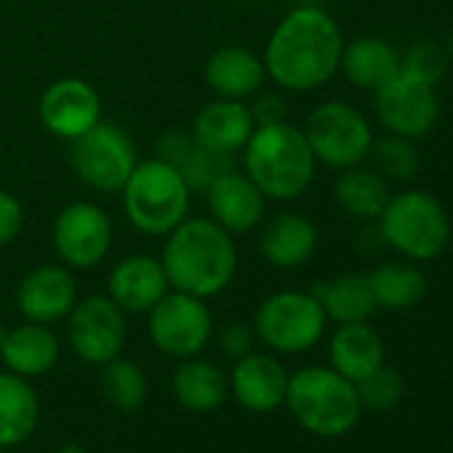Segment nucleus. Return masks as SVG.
Instances as JSON below:
<instances>
[{"label": "nucleus", "instance_id": "1", "mask_svg": "<svg viewBox=\"0 0 453 453\" xmlns=\"http://www.w3.org/2000/svg\"><path fill=\"white\" fill-rule=\"evenodd\" d=\"M344 35L320 6L294 9L267 43L265 70L288 91H315L339 73Z\"/></svg>", "mask_w": 453, "mask_h": 453}, {"label": "nucleus", "instance_id": "2", "mask_svg": "<svg viewBox=\"0 0 453 453\" xmlns=\"http://www.w3.org/2000/svg\"><path fill=\"white\" fill-rule=\"evenodd\" d=\"M160 265L176 291L208 299L233 283L238 251L230 233L216 221L187 219L171 230Z\"/></svg>", "mask_w": 453, "mask_h": 453}, {"label": "nucleus", "instance_id": "3", "mask_svg": "<svg viewBox=\"0 0 453 453\" xmlns=\"http://www.w3.org/2000/svg\"><path fill=\"white\" fill-rule=\"evenodd\" d=\"M246 171L262 195L275 200L299 197L315 176V155L291 123L259 126L246 142Z\"/></svg>", "mask_w": 453, "mask_h": 453}, {"label": "nucleus", "instance_id": "4", "mask_svg": "<svg viewBox=\"0 0 453 453\" xmlns=\"http://www.w3.org/2000/svg\"><path fill=\"white\" fill-rule=\"evenodd\" d=\"M286 405L296 424L318 437L347 434L363 411L355 381L323 365H307L288 376Z\"/></svg>", "mask_w": 453, "mask_h": 453}, {"label": "nucleus", "instance_id": "5", "mask_svg": "<svg viewBox=\"0 0 453 453\" xmlns=\"http://www.w3.org/2000/svg\"><path fill=\"white\" fill-rule=\"evenodd\" d=\"M381 243L408 262H432L450 243V216L426 189H403L379 216Z\"/></svg>", "mask_w": 453, "mask_h": 453}, {"label": "nucleus", "instance_id": "6", "mask_svg": "<svg viewBox=\"0 0 453 453\" xmlns=\"http://www.w3.org/2000/svg\"><path fill=\"white\" fill-rule=\"evenodd\" d=\"M123 205L136 230L147 235H168L184 221L189 205V187L184 176L165 160H147L136 165L123 184Z\"/></svg>", "mask_w": 453, "mask_h": 453}, {"label": "nucleus", "instance_id": "7", "mask_svg": "<svg viewBox=\"0 0 453 453\" xmlns=\"http://www.w3.org/2000/svg\"><path fill=\"white\" fill-rule=\"evenodd\" d=\"M304 139L315 155V160L328 168H352L368 157L373 131L368 118L347 102H323L318 104L307 123Z\"/></svg>", "mask_w": 453, "mask_h": 453}, {"label": "nucleus", "instance_id": "8", "mask_svg": "<svg viewBox=\"0 0 453 453\" xmlns=\"http://www.w3.org/2000/svg\"><path fill=\"white\" fill-rule=\"evenodd\" d=\"M326 320V310L312 294L280 291L262 302L254 331L270 349L296 355L320 342Z\"/></svg>", "mask_w": 453, "mask_h": 453}, {"label": "nucleus", "instance_id": "9", "mask_svg": "<svg viewBox=\"0 0 453 453\" xmlns=\"http://www.w3.org/2000/svg\"><path fill=\"white\" fill-rule=\"evenodd\" d=\"M73 168L78 179L102 192H118L136 168V152L115 123H96L73 139Z\"/></svg>", "mask_w": 453, "mask_h": 453}, {"label": "nucleus", "instance_id": "10", "mask_svg": "<svg viewBox=\"0 0 453 453\" xmlns=\"http://www.w3.org/2000/svg\"><path fill=\"white\" fill-rule=\"evenodd\" d=\"M150 339L152 344L168 355V357H195L205 349L213 334V318L211 310L203 304V299L189 294H165L152 310H150Z\"/></svg>", "mask_w": 453, "mask_h": 453}, {"label": "nucleus", "instance_id": "11", "mask_svg": "<svg viewBox=\"0 0 453 453\" xmlns=\"http://www.w3.org/2000/svg\"><path fill=\"white\" fill-rule=\"evenodd\" d=\"M373 110L387 134L416 142L434 128L440 118V99L434 86L397 73L373 91Z\"/></svg>", "mask_w": 453, "mask_h": 453}, {"label": "nucleus", "instance_id": "12", "mask_svg": "<svg viewBox=\"0 0 453 453\" xmlns=\"http://www.w3.org/2000/svg\"><path fill=\"white\" fill-rule=\"evenodd\" d=\"M67 339L75 355L91 365L120 357L126 344L123 310L110 296H88L75 302L67 320Z\"/></svg>", "mask_w": 453, "mask_h": 453}, {"label": "nucleus", "instance_id": "13", "mask_svg": "<svg viewBox=\"0 0 453 453\" xmlns=\"http://www.w3.org/2000/svg\"><path fill=\"white\" fill-rule=\"evenodd\" d=\"M57 254L70 267H96L112 246L110 216L94 203H73L54 221Z\"/></svg>", "mask_w": 453, "mask_h": 453}, {"label": "nucleus", "instance_id": "14", "mask_svg": "<svg viewBox=\"0 0 453 453\" xmlns=\"http://www.w3.org/2000/svg\"><path fill=\"white\" fill-rule=\"evenodd\" d=\"M99 94L78 78L57 81L46 88L41 99V120L43 126L62 136V139H78L91 126L99 123Z\"/></svg>", "mask_w": 453, "mask_h": 453}, {"label": "nucleus", "instance_id": "15", "mask_svg": "<svg viewBox=\"0 0 453 453\" xmlns=\"http://www.w3.org/2000/svg\"><path fill=\"white\" fill-rule=\"evenodd\" d=\"M230 389L235 400L251 413H273L286 403L288 371L273 355H246L235 360L230 373Z\"/></svg>", "mask_w": 453, "mask_h": 453}, {"label": "nucleus", "instance_id": "16", "mask_svg": "<svg viewBox=\"0 0 453 453\" xmlns=\"http://www.w3.org/2000/svg\"><path fill=\"white\" fill-rule=\"evenodd\" d=\"M78 302L75 278L65 267H38L17 288V307L30 323H57L70 315Z\"/></svg>", "mask_w": 453, "mask_h": 453}, {"label": "nucleus", "instance_id": "17", "mask_svg": "<svg viewBox=\"0 0 453 453\" xmlns=\"http://www.w3.org/2000/svg\"><path fill=\"white\" fill-rule=\"evenodd\" d=\"M205 192L213 221L226 233H249L265 216V195L246 173L224 171Z\"/></svg>", "mask_w": 453, "mask_h": 453}, {"label": "nucleus", "instance_id": "18", "mask_svg": "<svg viewBox=\"0 0 453 453\" xmlns=\"http://www.w3.org/2000/svg\"><path fill=\"white\" fill-rule=\"evenodd\" d=\"M251 134H254L251 110L243 107L238 99H221L205 104L192 123V139L213 155L238 152L251 139Z\"/></svg>", "mask_w": 453, "mask_h": 453}, {"label": "nucleus", "instance_id": "19", "mask_svg": "<svg viewBox=\"0 0 453 453\" xmlns=\"http://www.w3.org/2000/svg\"><path fill=\"white\" fill-rule=\"evenodd\" d=\"M110 299L123 312H150L168 291V275L152 257L123 259L107 280Z\"/></svg>", "mask_w": 453, "mask_h": 453}, {"label": "nucleus", "instance_id": "20", "mask_svg": "<svg viewBox=\"0 0 453 453\" xmlns=\"http://www.w3.org/2000/svg\"><path fill=\"white\" fill-rule=\"evenodd\" d=\"M259 249L273 267L296 270L307 265L318 249V226L302 213H280L265 224Z\"/></svg>", "mask_w": 453, "mask_h": 453}, {"label": "nucleus", "instance_id": "21", "mask_svg": "<svg viewBox=\"0 0 453 453\" xmlns=\"http://www.w3.org/2000/svg\"><path fill=\"white\" fill-rule=\"evenodd\" d=\"M384 342L381 336L363 323H342L331 339L328 357L331 368L349 381H360L379 365H384Z\"/></svg>", "mask_w": 453, "mask_h": 453}, {"label": "nucleus", "instance_id": "22", "mask_svg": "<svg viewBox=\"0 0 453 453\" xmlns=\"http://www.w3.org/2000/svg\"><path fill=\"white\" fill-rule=\"evenodd\" d=\"M41 418V400L33 384L17 373H0V448L27 442Z\"/></svg>", "mask_w": 453, "mask_h": 453}, {"label": "nucleus", "instance_id": "23", "mask_svg": "<svg viewBox=\"0 0 453 453\" xmlns=\"http://www.w3.org/2000/svg\"><path fill=\"white\" fill-rule=\"evenodd\" d=\"M205 81L221 99H246L265 83V65L257 54L241 46H226L211 54L205 65Z\"/></svg>", "mask_w": 453, "mask_h": 453}, {"label": "nucleus", "instance_id": "24", "mask_svg": "<svg viewBox=\"0 0 453 453\" xmlns=\"http://www.w3.org/2000/svg\"><path fill=\"white\" fill-rule=\"evenodd\" d=\"M0 357L17 376H43L59 360V342L43 323H25L6 334Z\"/></svg>", "mask_w": 453, "mask_h": 453}, {"label": "nucleus", "instance_id": "25", "mask_svg": "<svg viewBox=\"0 0 453 453\" xmlns=\"http://www.w3.org/2000/svg\"><path fill=\"white\" fill-rule=\"evenodd\" d=\"M339 70L352 86L376 91L400 73V54L389 41L365 35L352 43H344Z\"/></svg>", "mask_w": 453, "mask_h": 453}, {"label": "nucleus", "instance_id": "26", "mask_svg": "<svg viewBox=\"0 0 453 453\" xmlns=\"http://www.w3.org/2000/svg\"><path fill=\"white\" fill-rule=\"evenodd\" d=\"M157 152L160 160L171 163L184 176L189 189H208L216 176L233 168L230 155H213L181 131H165Z\"/></svg>", "mask_w": 453, "mask_h": 453}, {"label": "nucleus", "instance_id": "27", "mask_svg": "<svg viewBox=\"0 0 453 453\" xmlns=\"http://www.w3.org/2000/svg\"><path fill=\"white\" fill-rule=\"evenodd\" d=\"M171 387H173V397L179 400V405L187 408L189 413H211L221 408V403L226 400V392H230L226 376L213 363L197 360V357L181 360V365L173 371Z\"/></svg>", "mask_w": 453, "mask_h": 453}, {"label": "nucleus", "instance_id": "28", "mask_svg": "<svg viewBox=\"0 0 453 453\" xmlns=\"http://www.w3.org/2000/svg\"><path fill=\"white\" fill-rule=\"evenodd\" d=\"M334 197L347 216L357 221H379L392 192H389V181L381 173L365 165H352L344 168L342 176L336 179Z\"/></svg>", "mask_w": 453, "mask_h": 453}, {"label": "nucleus", "instance_id": "29", "mask_svg": "<svg viewBox=\"0 0 453 453\" xmlns=\"http://www.w3.org/2000/svg\"><path fill=\"white\" fill-rule=\"evenodd\" d=\"M365 278L381 310H411L426 296V275L413 262H381Z\"/></svg>", "mask_w": 453, "mask_h": 453}, {"label": "nucleus", "instance_id": "30", "mask_svg": "<svg viewBox=\"0 0 453 453\" xmlns=\"http://www.w3.org/2000/svg\"><path fill=\"white\" fill-rule=\"evenodd\" d=\"M312 296L323 304L326 318L336 320L339 326L342 323H363L376 310L368 278L360 273H347L328 283H318L312 288Z\"/></svg>", "mask_w": 453, "mask_h": 453}, {"label": "nucleus", "instance_id": "31", "mask_svg": "<svg viewBox=\"0 0 453 453\" xmlns=\"http://www.w3.org/2000/svg\"><path fill=\"white\" fill-rule=\"evenodd\" d=\"M99 387H102L104 400L112 408L123 411V413L139 411L147 403V395H150L147 373L136 363L120 360V357H115V360L102 365Z\"/></svg>", "mask_w": 453, "mask_h": 453}, {"label": "nucleus", "instance_id": "32", "mask_svg": "<svg viewBox=\"0 0 453 453\" xmlns=\"http://www.w3.org/2000/svg\"><path fill=\"white\" fill-rule=\"evenodd\" d=\"M365 160H371V168L387 181H411L421 168L416 142L397 134H384L379 139L373 136Z\"/></svg>", "mask_w": 453, "mask_h": 453}, {"label": "nucleus", "instance_id": "33", "mask_svg": "<svg viewBox=\"0 0 453 453\" xmlns=\"http://www.w3.org/2000/svg\"><path fill=\"white\" fill-rule=\"evenodd\" d=\"M448 67H450V59H448L442 43L432 41V38L413 41L405 49V54L400 57V73L413 81H421L426 86H437L448 75Z\"/></svg>", "mask_w": 453, "mask_h": 453}, {"label": "nucleus", "instance_id": "34", "mask_svg": "<svg viewBox=\"0 0 453 453\" xmlns=\"http://www.w3.org/2000/svg\"><path fill=\"white\" fill-rule=\"evenodd\" d=\"M360 405L368 411H389L403 400L405 384L403 376L389 368V365H379L376 371H371L368 376H363L360 381H355Z\"/></svg>", "mask_w": 453, "mask_h": 453}, {"label": "nucleus", "instance_id": "35", "mask_svg": "<svg viewBox=\"0 0 453 453\" xmlns=\"http://www.w3.org/2000/svg\"><path fill=\"white\" fill-rule=\"evenodd\" d=\"M257 344V331L249 328L246 323H233L221 331V352L233 360H241L254 352Z\"/></svg>", "mask_w": 453, "mask_h": 453}, {"label": "nucleus", "instance_id": "36", "mask_svg": "<svg viewBox=\"0 0 453 453\" xmlns=\"http://www.w3.org/2000/svg\"><path fill=\"white\" fill-rule=\"evenodd\" d=\"M22 221H25L22 203L9 192H0V246L12 243L19 235Z\"/></svg>", "mask_w": 453, "mask_h": 453}, {"label": "nucleus", "instance_id": "37", "mask_svg": "<svg viewBox=\"0 0 453 453\" xmlns=\"http://www.w3.org/2000/svg\"><path fill=\"white\" fill-rule=\"evenodd\" d=\"M251 118L259 126H275L286 120V102L275 91H262L251 107Z\"/></svg>", "mask_w": 453, "mask_h": 453}, {"label": "nucleus", "instance_id": "38", "mask_svg": "<svg viewBox=\"0 0 453 453\" xmlns=\"http://www.w3.org/2000/svg\"><path fill=\"white\" fill-rule=\"evenodd\" d=\"M440 43H442V49H445V54H448V59H450V65H453V30H450Z\"/></svg>", "mask_w": 453, "mask_h": 453}, {"label": "nucleus", "instance_id": "39", "mask_svg": "<svg viewBox=\"0 0 453 453\" xmlns=\"http://www.w3.org/2000/svg\"><path fill=\"white\" fill-rule=\"evenodd\" d=\"M57 453H86V450H83L81 445H75V442H67V445H62Z\"/></svg>", "mask_w": 453, "mask_h": 453}, {"label": "nucleus", "instance_id": "40", "mask_svg": "<svg viewBox=\"0 0 453 453\" xmlns=\"http://www.w3.org/2000/svg\"><path fill=\"white\" fill-rule=\"evenodd\" d=\"M294 4H299V6H318L320 0H294Z\"/></svg>", "mask_w": 453, "mask_h": 453}, {"label": "nucleus", "instance_id": "41", "mask_svg": "<svg viewBox=\"0 0 453 453\" xmlns=\"http://www.w3.org/2000/svg\"><path fill=\"white\" fill-rule=\"evenodd\" d=\"M6 334H9V331H6L4 326H0V347H4V339H6Z\"/></svg>", "mask_w": 453, "mask_h": 453}]
</instances>
